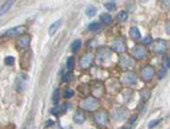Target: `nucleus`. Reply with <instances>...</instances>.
<instances>
[{"label": "nucleus", "instance_id": "obj_3", "mask_svg": "<svg viewBox=\"0 0 170 129\" xmlns=\"http://www.w3.org/2000/svg\"><path fill=\"white\" fill-rule=\"evenodd\" d=\"M95 58L99 65H100V63H107L108 60H110V58H111V50L109 48H104V47L103 48L98 49Z\"/></svg>", "mask_w": 170, "mask_h": 129}, {"label": "nucleus", "instance_id": "obj_32", "mask_svg": "<svg viewBox=\"0 0 170 129\" xmlns=\"http://www.w3.org/2000/svg\"><path fill=\"white\" fill-rule=\"evenodd\" d=\"M14 63H15L14 57L9 55V57H6V58H5V65H6V66H13Z\"/></svg>", "mask_w": 170, "mask_h": 129}, {"label": "nucleus", "instance_id": "obj_19", "mask_svg": "<svg viewBox=\"0 0 170 129\" xmlns=\"http://www.w3.org/2000/svg\"><path fill=\"white\" fill-rule=\"evenodd\" d=\"M14 5V1H6L0 6V16L5 15L9 9L11 8V6Z\"/></svg>", "mask_w": 170, "mask_h": 129}, {"label": "nucleus", "instance_id": "obj_18", "mask_svg": "<svg viewBox=\"0 0 170 129\" xmlns=\"http://www.w3.org/2000/svg\"><path fill=\"white\" fill-rule=\"evenodd\" d=\"M129 36L132 37L134 41H137L141 39V32L136 26H132L129 28Z\"/></svg>", "mask_w": 170, "mask_h": 129}, {"label": "nucleus", "instance_id": "obj_35", "mask_svg": "<svg viewBox=\"0 0 170 129\" xmlns=\"http://www.w3.org/2000/svg\"><path fill=\"white\" fill-rule=\"evenodd\" d=\"M143 43H144L145 45L151 44V43H152V37L150 36V35H148L146 37H144V40H143Z\"/></svg>", "mask_w": 170, "mask_h": 129}, {"label": "nucleus", "instance_id": "obj_9", "mask_svg": "<svg viewBox=\"0 0 170 129\" xmlns=\"http://www.w3.org/2000/svg\"><path fill=\"white\" fill-rule=\"evenodd\" d=\"M111 49L114 51L118 52V53H122L126 51V42L122 37H118L112 43H111Z\"/></svg>", "mask_w": 170, "mask_h": 129}, {"label": "nucleus", "instance_id": "obj_15", "mask_svg": "<svg viewBox=\"0 0 170 129\" xmlns=\"http://www.w3.org/2000/svg\"><path fill=\"white\" fill-rule=\"evenodd\" d=\"M133 55L135 59H143L146 55V49L142 45H138V47H135L133 50Z\"/></svg>", "mask_w": 170, "mask_h": 129}, {"label": "nucleus", "instance_id": "obj_7", "mask_svg": "<svg viewBox=\"0 0 170 129\" xmlns=\"http://www.w3.org/2000/svg\"><path fill=\"white\" fill-rule=\"evenodd\" d=\"M140 75H141V77H142V79H143L144 82H150L152 78L154 77V67L150 66V65L144 66L142 69H141Z\"/></svg>", "mask_w": 170, "mask_h": 129}, {"label": "nucleus", "instance_id": "obj_20", "mask_svg": "<svg viewBox=\"0 0 170 129\" xmlns=\"http://www.w3.org/2000/svg\"><path fill=\"white\" fill-rule=\"evenodd\" d=\"M136 120H137V116H136V114H133V116H130L129 119H128V121L126 122L125 126H124L122 129H132L134 127V125H135Z\"/></svg>", "mask_w": 170, "mask_h": 129}, {"label": "nucleus", "instance_id": "obj_11", "mask_svg": "<svg viewBox=\"0 0 170 129\" xmlns=\"http://www.w3.org/2000/svg\"><path fill=\"white\" fill-rule=\"evenodd\" d=\"M166 48H167V42L164 40H156L152 44V49H153V51L156 53V55H160V53H163V52L166 51Z\"/></svg>", "mask_w": 170, "mask_h": 129}, {"label": "nucleus", "instance_id": "obj_17", "mask_svg": "<svg viewBox=\"0 0 170 129\" xmlns=\"http://www.w3.org/2000/svg\"><path fill=\"white\" fill-rule=\"evenodd\" d=\"M67 111V104L63 103L60 105H56L53 109H51V113L55 114V116H60V114H64Z\"/></svg>", "mask_w": 170, "mask_h": 129}, {"label": "nucleus", "instance_id": "obj_28", "mask_svg": "<svg viewBox=\"0 0 170 129\" xmlns=\"http://www.w3.org/2000/svg\"><path fill=\"white\" fill-rule=\"evenodd\" d=\"M81 44H82V42H81V40H75L73 43H71V50L74 52H76L79 49V47H81Z\"/></svg>", "mask_w": 170, "mask_h": 129}, {"label": "nucleus", "instance_id": "obj_24", "mask_svg": "<svg viewBox=\"0 0 170 129\" xmlns=\"http://www.w3.org/2000/svg\"><path fill=\"white\" fill-rule=\"evenodd\" d=\"M117 19L122 23L126 22V21L128 19V13L126 10H120L118 14H117Z\"/></svg>", "mask_w": 170, "mask_h": 129}, {"label": "nucleus", "instance_id": "obj_6", "mask_svg": "<svg viewBox=\"0 0 170 129\" xmlns=\"http://www.w3.org/2000/svg\"><path fill=\"white\" fill-rule=\"evenodd\" d=\"M90 89H91V93H92V96L93 97H95V99H98V97H101L102 96V94H103L104 92V87L103 85H102V83L99 81H94L92 83V85H91V87H90Z\"/></svg>", "mask_w": 170, "mask_h": 129}, {"label": "nucleus", "instance_id": "obj_36", "mask_svg": "<svg viewBox=\"0 0 170 129\" xmlns=\"http://www.w3.org/2000/svg\"><path fill=\"white\" fill-rule=\"evenodd\" d=\"M22 129H31V121L30 120H26V122L23 125Z\"/></svg>", "mask_w": 170, "mask_h": 129}, {"label": "nucleus", "instance_id": "obj_33", "mask_svg": "<svg viewBox=\"0 0 170 129\" xmlns=\"http://www.w3.org/2000/svg\"><path fill=\"white\" fill-rule=\"evenodd\" d=\"M73 68H74V58H73V57H69V58L67 59V69L70 71Z\"/></svg>", "mask_w": 170, "mask_h": 129}, {"label": "nucleus", "instance_id": "obj_22", "mask_svg": "<svg viewBox=\"0 0 170 129\" xmlns=\"http://www.w3.org/2000/svg\"><path fill=\"white\" fill-rule=\"evenodd\" d=\"M150 96H151V89H143L142 93H141V101H142V102H146V101L150 99Z\"/></svg>", "mask_w": 170, "mask_h": 129}, {"label": "nucleus", "instance_id": "obj_34", "mask_svg": "<svg viewBox=\"0 0 170 129\" xmlns=\"http://www.w3.org/2000/svg\"><path fill=\"white\" fill-rule=\"evenodd\" d=\"M166 74H167V68L166 67H162V68L159 70V73H158V78H159V79H162V78L166 76Z\"/></svg>", "mask_w": 170, "mask_h": 129}, {"label": "nucleus", "instance_id": "obj_16", "mask_svg": "<svg viewBox=\"0 0 170 129\" xmlns=\"http://www.w3.org/2000/svg\"><path fill=\"white\" fill-rule=\"evenodd\" d=\"M73 120L76 125H82L85 121V114L82 110H77L73 116Z\"/></svg>", "mask_w": 170, "mask_h": 129}, {"label": "nucleus", "instance_id": "obj_37", "mask_svg": "<svg viewBox=\"0 0 170 129\" xmlns=\"http://www.w3.org/2000/svg\"><path fill=\"white\" fill-rule=\"evenodd\" d=\"M166 31H167V33L170 34V22H169V23H167V25H166Z\"/></svg>", "mask_w": 170, "mask_h": 129}, {"label": "nucleus", "instance_id": "obj_12", "mask_svg": "<svg viewBox=\"0 0 170 129\" xmlns=\"http://www.w3.org/2000/svg\"><path fill=\"white\" fill-rule=\"evenodd\" d=\"M30 43H31V35L23 34L22 36L18 37V40L16 42V47L18 49H25L30 45Z\"/></svg>", "mask_w": 170, "mask_h": 129}, {"label": "nucleus", "instance_id": "obj_23", "mask_svg": "<svg viewBox=\"0 0 170 129\" xmlns=\"http://www.w3.org/2000/svg\"><path fill=\"white\" fill-rule=\"evenodd\" d=\"M85 14H86L87 17H93L96 14V8L93 5H89L86 7V9H85Z\"/></svg>", "mask_w": 170, "mask_h": 129}, {"label": "nucleus", "instance_id": "obj_27", "mask_svg": "<svg viewBox=\"0 0 170 129\" xmlns=\"http://www.w3.org/2000/svg\"><path fill=\"white\" fill-rule=\"evenodd\" d=\"M89 30L91 32H98V31L101 30V23L99 22H92L89 25Z\"/></svg>", "mask_w": 170, "mask_h": 129}, {"label": "nucleus", "instance_id": "obj_29", "mask_svg": "<svg viewBox=\"0 0 170 129\" xmlns=\"http://www.w3.org/2000/svg\"><path fill=\"white\" fill-rule=\"evenodd\" d=\"M74 95V91L71 89H66L64 91V97L65 99H70V97H73Z\"/></svg>", "mask_w": 170, "mask_h": 129}, {"label": "nucleus", "instance_id": "obj_1", "mask_svg": "<svg viewBox=\"0 0 170 129\" xmlns=\"http://www.w3.org/2000/svg\"><path fill=\"white\" fill-rule=\"evenodd\" d=\"M99 101L98 99L95 97H93V96H87V97H85L83 101H81V103H79V107L83 109V110H86V111H90V112H93V111H95L98 108H99Z\"/></svg>", "mask_w": 170, "mask_h": 129}, {"label": "nucleus", "instance_id": "obj_30", "mask_svg": "<svg viewBox=\"0 0 170 129\" xmlns=\"http://www.w3.org/2000/svg\"><path fill=\"white\" fill-rule=\"evenodd\" d=\"M59 89H55V92H53V97H52V101H53V103L56 105H58V102H59Z\"/></svg>", "mask_w": 170, "mask_h": 129}, {"label": "nucleus", "instance_id": "obj_14", "mask_svg": "<svg viewBox=\"0 0 170 129\" xmlns=\"http://www.w3.org/2000/svg\"><path fill=\"white\" fill-rule=\"evenodd\" d=\"M112 119L116 121H120V120H125L126 119V109L125 108H116L115 110L112 111Z\"/></svg>", "mask_w": 170, "mask_h": 129}, {"label": "nucleus", "instance_id": "obj_26", "mask_svg": "<svg viewBox=\"0 0 170 129\" xmlns=\"http://www.w3.org/2000/svg\"><path fill=\"white\" fill-rule=\"evenodd\" d=\"M103 6L108 11H114V10H116L117 4H116V1H106Z\"/></svg>", "mask_w": 170, "mask_h": 129}, {"label": "nucleus", "instance_id": "obj_8", "mask_svg": "<svg viewBox=\"0 0 170 129\" xmlns=\"http://www.w3.org/2000/svg\"><path fill=\"white\" fill-rule=\"evenodd\" d=\"M137 82V75L133 71H126L122 75V83L125 85H133Z\"/></svg>", "mask_w": 170, "mask_h": 129}, {"label": "nucleus", "instance_id": "obj_31", "mask_svg": "<svg viewBox=\"0 0 170 129\" xmlns=\"http://www.w3.org/2000/svg\"><path fill=\"white\" fill-rule=\"evenodd\" d=\"M160 122H161V119H155V120H152V121H150V122H149L148 128H149V129L154 128V127H156V126L159 125Z\"/></svg>", "mask_w": 170, "mask_h": 129}, {"label": "nucleus", "instance_id": "obj_38", "mask_svg": "<svg viewBox=\"0 0 170 129\" xmlns=\"http://www.w3.org/2000/svg\"><path fill=\"white\" fill-rule=\"evenodd\" d=\"M166 68H170V58L167 60V65H166Z\"/></svg>", "mask_w": 170, "mask_h": 129}, {"label": "nucleus", "instance_id": "obj_10", "mask_svg": "<svg viewBox=\"0 0 170 129\" xmlns=\"http://www.w3.org/2000/svg\"><path fill=\"white\" fill-rule=\"evenodd\" d=\"M26 83H27V76L25 74H18L16 77V91L19 93L24 92L26 87Z\"/></svg>", "mask_w": 170, "mask_h": 129}, {"label": "nucleus", "instance_id": "obj_21", "mask_svg": "<svg viewBox=\"0 0 170 129\" xmlns=\"http://www.w3.org/2000/svg\"><path fill=\"white\" fill-rule=\"evenodd\" d=\"M61 25V19H58V21H56L55 23H52L50 27H49V34L50 35H53V34L57 32V30L59 28V26Z\"/></svg>", "mask_w": 170, "mask_h": 129}, {"label": "nucleus", "instance_id": "obj_13", "mask_svg": "<svg viewBox=\"0 0 170 129\" xmlns=\"http://www.w3.org/2000/svg\"><path fill=\"white\" fill-rule=\"evenodd\" d=\"M119 66L122 67V69H128V68H133L134 66V60L130 58L129 55H122L119 59Z\"/></svg>", "mask_w": 170, "mask_h": 129}, {"label": "nucleus", "instance_id": "obj_5", "mask_svg": "<svg viewBox=\"0 0 170 129\" xmlns=\"http://www.w3.org/2000/svg\"><path fill=\"white\" fill-rule=\"evenodd\" d=\"M94 60V55L92 52H85L79 60V66L82 69H89Z\"/></svg>", "mask_w": 170, "mask_h": 129}, {"label": "nucleus", "instance_id": "obj_25", "mask_svg": "<svg viewBox=\"0 0 170 129\" xmlns=\"http://www.w3.org/2000/svg\"><path fill=\"white\" fill-rule=\"evenodd\" d=\"M100 21L104 24H111L112 22V17L110 16V14L108 13H104V14H101L100 15Z\"/></svg>", "mask_w": 170, "mask_h": 129}, {"label": "nucleus", "instance_id": "obj_4", "mask_svg": "<svg viewBox=\"0 0 170 129\" xmlns=\"http://www.w3.org/2000/svg\"><path fill=\"white\" fill-rule=\"evenodd\" d=\"M108 118H109V116H108V112L107 111H98L96 113H94L93 116V120L95 121V123L99 127H104V126L108 123Z\"/></svg>", "mask_w": 170, "mask_h": 129}, {"label": "nucleus", "instance_id": "obj_2", "mask_svg": "<svg viewBox=\"0 0 170 129\" xmlns=\"http://www.w3.org/2000/svg\"><path fill=\"white\" fill-rule=\"evenodd\" d=\"M27 31V27L25 25H19L13 28H9L2 34V37H14V36H22Z\"/></svg>", "mask_w": 170, "mask_h": 129}]
</instances>
